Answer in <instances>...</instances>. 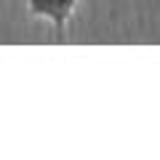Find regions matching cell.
Instances as JSON below:
<instances>
[{"instance_id":"1","label":"cell","mask_w":160,"mask_h":160,"mask_svg":"<svg viewBox=\"0 0 160 160\" xmlns=\"http://www.w3.org/2000/svg\"><path fill=\"white\" fill-rule=\"evenodd\" d=\"M78 6L80 0H24V8H27L29 16L48 22L59 38H64L69 22L78 13Z\"/></svg>"}]
</instances>
